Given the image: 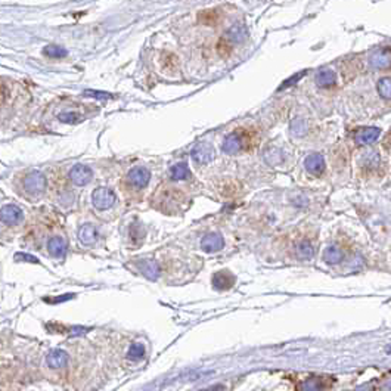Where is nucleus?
Instances as JSON below:
<instances>
[{
    "mask_svg": "<svg viewBox=\"0 0 391 391\" xmlns=\"http://www.w3.org/2000/svg\"><path fill=\"white\" fill-rule=\"evenodd\" d=\"M264 160H266V163H267V164H270V166H276V164H279V163H282L283 161L282 152H281L279 149H275V148L267 149V151L264 152Z\"/></svg>",
    "mask_w": 391,
    "mask_h": 391,
    "instance_id": "nucleus-21",
    "label": "nucleus"
},
{
    "mask_svg": "<svg viewBox=\"0 0 391 391\" xmlns=\"http://www.w3.org/2000/svg\"><path fill=\"white\" fill-rule=\"evenodd\" d=\"M305 170L308 173L319 176L322 174V172L325 170V160L321 153H310L304 161Z\"/></svg>",
    "mask_w": 391,
    "mask_h": 391,
    "instance_id": "nucleus-9",
    "label": "nucleus"
},
{
    "mask_svg": "<svg viewBox=\"0 0 391 391\" xmlns=\"http://www.w3.org/2000/svg\"><path fill=\"white\" fill-rule=\"evenodd\" d=\"M22 217H24L22 210L14 204H8L0 210V221L8 226H15L18 223H21Z\"/></svg>",
    "mask_w": 391,
    "mask_h": 391,
    "instance_id": "nucleus-4",
    "label": "nucleus"
},
{
    "mask_svg": "<svg viewBox=\"0 0 391 391\" xmlns=\"http://www.w3.org/2000/svg\"><path fill=\"white\" fill-rule=\"evenodd\" d=\"M379 134H381V129H378V127L362 129L356 134V143L357 145H370L379 137Z\"/></svg>",
    "mask_w": 391,
    "mask_h": 391,
    "instance_id": "nucleus-12",
    "label": "nucleus"
},
{
    "mask_svg": "<svg viewBox=\"0 0 391 391\" xmlns=\"http://www.w3.org/2000/svg\"><path fill=\"white\" fill-rule=\"evenodd\" d=\"M149 179H151V173L145 167H134L127 174L129 185H131L133 188H137V189L145 188L149 183Z\"/></svg>",
    "mask_w": 391,
    "mask_h": 391,
    "instance_id": "nucleus-3",
    "label": "nucleus"
},
{
    "mask_svg": "<svg viewBox=\"0 0 391 391\" xmlns=\"http://www.w3.org/2000/svg\"><path fill=\"white\" fill-rule=\"evenodd\" d=\"M289 130H291V134H292V136H295V137H303L305 133H307V130H308V127H307L305 120H303V118H294L292 123H291V126H289Z\"/></svg>",
    "mask_w": 391,
    "mask_h": 391,
    "instance_id": "nucleus-18",
    "label": "nucleus"
},
{
    "mask_svg": "<svg viewBox=\"0 0 391 391\" xmlns=\"http://www.w3.org/2000/svg\"><path fill=\"white\" fill-rule=\"evenodd\" d=\"M343 257H344L343 253L338 248H335V247L326 248V251L324 253V260L328 264H337V263H340V261L343 260Z\"/></svg>",
    "mask_w": 391,
    "mask_h": 391,
    "instance_id": "nucleus-19",
    "label": "nucleus"
},
{
    "mask_svg": "<svg viewBox=\"0 0 391 391\" xmlns=\"http://www.w3.org/2000/svg\"><path fill=\"white\" fill-rule=\"evenodd\" d=\"M321 390V382L316 379H308L303 384V391H319Z\"/></svg>",
    "mask_w": 391,
    "mask_h": 391,
    "instance_id": "nucleus-30",
    "label": "nucleus"
},
{
    "mask_svg": "<svg viewBox=\"0 0 391 391\" xmlns=\"http://www.w3.org/2000/svg\"><path fill=\"white\" fill-rule=\"evenodd\" d=\"M145 354V346L140 344V343H136L133 344L130 348H129V353H127V357L130 360H140Z\"/></svg>",
    "mask_w": 391,
    "mask_h": 391,
    "instance_id": "nucleus-24",
    "label": "nucleus"
},
{
    "mask_svg": "<svg viewBox=\"0 0 391 391\" xmlns=\"http://www.w3.org/2000/svg\"><path fill=\"white\" fill-rule=\"evenodd\" d=\"M15 261H28V263H39V260L33 256H28V254H17L15 256Z\"/></svg>",
    "mask_w": 391,
    "mask_h": 391,
    "instance_id": "nucleus-32",
    "label": "nucleus"
},
{
    "mask_svg": "<svg viewBox=\"0 0 391 391\" xmlns=\"http://www.w3.org/2000/svg\"><path fill=\"white\" fill-rule=\"evenodd\" d=\"M170 174H172V179L173 180H185L189 177V169L185 163H180V164H176L172 167L170 170Z\"/></svg>",
    "mask_w": 391,
    "mask_h": 391,
    "instance_id": "nucleus-20",
    "label": "nucleus"
},
{
    "mask_svg": "<svg viewBox=\"0 0 391 391\" xmlns=\"http://www.w3.org/2000/svg\"><path fill=\"white\" fill-rule=\"evenodd\" d=\"M363 163L366 164V166H376L378 163H379V157H378V153L373 152V151H370L369 153H366L365 157H363Z\"/></svg>",
    "mask_w": 391,
    "mask_h": 391,
    "instance_id": "nucleus-28",
    "label": "nucleus"
},
{
    "mask_svg": "<svg viewBox=\"0 0 391 391\" xmlns=\"http://www.w3.org/2000/svg\"><path fill=\"white\" fill-rule=\"evenodd\" d=\"M369 64L375 69L391 68V49H379L370 55Z\"/></svg>",
    "mask_w": 391,
    "mask_h": 391,
    "instance_id": "nucleus-7",
    "label": "nucleus"
},
{
    "mask_svg": "<svg viewBox=\"0 0 391 391\" xmlns=\"http://www.w3.org/2000/svg\"><path fill=\"white\" fill-rule=\"evenodd\" d=\"M93 177V172L87 167V166H83V164H77L71 169L69 172V179L74 185L77 186H85L87 185Z\"/></svg>",
    "mask_w": 391,
    "mask_h": 391,
    "instance_id": "nucleus-6",
    "label": "nucleus"
},
{
    "mask_svg": "<svg viewBox=\"0 0 391 391\" xmlns=\"http://www.w3.org/2000/svg\"><path fill=\"white\" fill-rule=\"evenodd\" d=\"M191 155L196 164H208L214 158V148L210 143L202 142V143H198L192 149Z\"/></svg>",
    "mask_w": 391,
    "mask_h": 391,
    "instance_id": "nucleus-5",
    "label": "nucleus"
},
{
    "mask_svg": "<svg viewBox=\"0 0 391 391\" xmlns=\"http://www.w3.org/2000/svg\"><path fill=\"white\" fill-rule=\"evenodd\" d=\"M46 189V179L42 173L33 172L24 177V191L33 196L42 195Z\"/></svg>",
    "mask_w": 391,
    "mask_h": 391,
    "instance_id": "nucleus-1",
    "label": "nucleus"
},
{
    "mask_svg": "<svg viewBox=\"0 0 391 391\" xmlns=\"http://www.w3.org/2000/svg\"><path fill=\"white\" fill-rule=\"evenodd\" d=\"M136 266H137L139 272H140L145 278H148V279H151V281H155V279L160 276V266H158L155 261L140 260L136 263Z\"/></svg>",
    "mask_w": 391,
    "mask_h": 391,
    "instance_id": "nucleus-11",
    "label": "nucleus"
},
{
    "mask_svg": "<svg viewBox=\"0 0 391 391\" xmlns=\"http://www.w3.org/2000/svg\"><path fill=\"white\" fill-rule=\"evenodd\" d=\"M337 82V75L332 69H322L316 74V85L319 87H331L335 85Z\"/></svg>",
    "mask_w": 391,
    "mask_h": 391,
    "instance_id": "nucleus-15",
    "label": "nucleus"
},
{
    "mask_svg": "<svg viewBox=\"0 0 391 391\" xmlns=\"http://www.w3.org/2000/svg\"><path fill=\"white\" fill-rule=\"evenodd\" d=\"M304 74H305V71H301V72H298V74H294L291 79H288V80H285V83H283L282 86L279 87V90H282V89H285V87H289V86H292L294 83H297L300 79H303L304 77Z\"/></svg>",
    "mask_w": 391,
    "mask_h": 391,
    "instance_id": "nucleus-29",
    "label": "nucleus"
},
{
    "mask_svg": "<svg viewBox=\"0 0 391 391\" xmlns=\"http://www.w3.org/2000/svg\"><path fill=\"white\" fill-rule=\"evenodd\" d=\"M46 362H47V366L52 369H62L68 363V354L61 348H55L47 354Z\"/></svg>",
    "mask_w": 391,
    "mask_h": 391,
    "instance_id": "nucleus-8",
    "label": "nucleus"
},
{
    "mask_svg": "<svg viewBox=\"0 0 391 391\" xmlns=\"http://www.w3.org/2000/svg\"><path fill=\"white\" fill-rule=\"evenodd\" d=\"M245 36H247L245 30H244L242 27H239V25H235V27L229 31V37H230L232 40H235V42H241L242 39H245Z\"/></svg>",
    "mask_w": 391,
    "mask_h": 391,
    "instance_id": "nucleus-26",
    "label": "nucleus"
},
{
    "mask_svg": "<svg viewBox=\"0 0 391 391\" xmlns=\"http://www.w3.org/2000/svg\"><path fill=\"white\" fill-rule=\"evenodd\" d=\"M47 250H49V254L52 256V257H58V259H61V257H64L66 253V250H68V244H66V241L64 238H58V237H55V238H52L49 241V244H47Z\"/></svg>",
    "mask_w": 391,
    "mask_h": 391,
    "instance_id": "nucleus-13",
    "label": "nucleus"
},
{
    "mask_svg": "<svg viewBox=\"0 0 391 391\" xmlns=\"http://www.w3.org/2000/svg\"><path fill=\"white\" fill-rule=\"evenodd\" d=\"M298 256L301 259H310L313 256V247L310 245V242L304 241L298 245Z\"/></svg>",
    "mask_w": 391,
    "mask_h": 391,
    "instance_id": "nucleus-25",
    "label": "nucleus"
},
{
    "mask_svg": "<svg viewBox=\"0 0 391 391\" xmlns=\"http://www.w3.org/2000/svg\"><path fill=\"white\" fill-rule=\"evenodd\" d=\"M199 20L202 22H205V24H213V22L217 20V15L211 11H207V12H202L201 15H199Z\"/></svg>",
    "mask_w": 391,
    "mask_h": 391,
    "instance_id": "nucleus-31",
    "label": "nucleus"
},
{
    "mask_svg": "<svg viewBox=\"0 0 391 391\" xmlns=\"http://www.w3.org/2000/svg\"><path fill=\"white\" fill-rule=\"evenodd\" d=\"M224 247V241L218 233H208L201 242V248L207 253H216Z\"/></svg>",
    "mask_w": 391,
    "mask_h": 391,
    "instance_id": "nucleus-10",
    "label": "nucleus"
},
{
    "mask_svg": "<svg viewBox=\"0 0 391 391\" xmlns=\"http://www.w3.org/2000/svg\"><path fill=\"white\" fill-rule=\"evenodd\" d=\"M43 53L49 58H64L66 56V50L61 46H55V44H50L47 47H44Z\"/></svg>",
    "mask_w": 391,
    "mask_h": 391,
    "instance_id": "nucleus-23",
    "label": "nucleus"
},
{
    "mask_svg": "<svg viewBox=\"0 0 391 391\" xmlns=\"http://www.w3.org/2000/svg\"><path fill=\"white\" fill-rule=\"evenodd\" d=\"M79 239L85 245H92L96 241V229L92 224H85L79 230Z\"/></svg>",
    "mask_w": 391,
    "mask_h": 391,
    "instance_id": "nucleus-16",
    "label": "nucleus"
},
{
    "mask_svg": "<svg viewBox=\"0 0 391 391\" xmlns=\"http://www.w3.org/2000/svg\"><path fill=\"white\" fill-rule=\"evenodd\" d=\"M378 92L384 99H391V77H384L378 82Z\"/></svg>",
    "mask_w": 391,
    "mask_h": 391,
    "instance_id": "nucleus-22",
    "label": "nucleus"
},
{
    "mask_svg": "<svg viewBox=\"0 0 391 391\" xmlns=\"http://www.w3.org/2000/svg\"><path fill=\"white\" fill-rule=\"evenodd\" d=\"M221 148H223V152L229 153V155H233V153L239 152L241 148H242V137H241V134H239V133H230V134L224 139Z\"/></svg>",
    "mask_w": 391,
    "mask_h": 391,
    "instance_id": "nucleus-14",
    "label": "nucleus"
},
{
    "mask_svg": "<svg viewBox=\"0 0 391 391\" xmlns=\"http://www.w3.org/2000/svg\"><path fill=\"white\" fill-rule=\"evenodd\" d=\"M58 118H59L62 123H77V121L80 120L79 114H75V112H62V114H59Z\"/></svg>",
    "mask_w": 391,
    "mask_h": 391,
    "instance_id": "nucleus-27",
    "label": "nucleus"
},
{
    "mask_svg": "<svg viewBox=\"0 0 391 391\" xmlns=\"http://www.w3.org/2000/svg\"><path fill=\"white\" fill-rule=\"evenodd\" d=\"M115 201L117 196L108 188H98L92 195V202L98 210H108L115 204Z\"/></svg>",
    "mask_w": 391,
    "mask_h": 391,
    "instance_id": "nucleus-2",
    "label": "nucleus"
},
{
    "mask_svg": "<svg viewBox=\"0 0 391 391\" xmlns=\"http://www.w3.org/2000/svg\"><path fill=\"white\" fill-rule=\"evenodd\" d=\"M235 282V278L230 275V273H227V272H220L217 273L216 276H214V279H213V283H214V286L217 288V289H226V288H230L232 285Z\"/></svg>",
    "mask_w": 391,
    "mask_h": 391,
    "instance_id": "nucleus-17",
    "label": "nucleus"
}]
</instances>
